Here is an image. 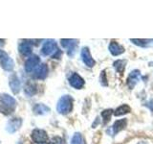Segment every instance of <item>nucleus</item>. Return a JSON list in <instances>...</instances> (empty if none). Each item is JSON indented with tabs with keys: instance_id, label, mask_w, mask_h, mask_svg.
<instances>
[{
	"instance_id": "23",
	"label": "nucleus",
	"mask_w": 153,
	"mask_h": 144,
	"mask_svg": "<svg viewBox=\"0 0 153 144\" xmlns=\"http://www.w3.org/2000/svg\"><path fill=\"white\" fill-rule=\"evenodd\" d=\"M131 41L134 43V44H136V45H139V46H141V47H146L148 45V41L149 40H135V38H132Z\"/></svg>"
},
{
	"instance_id": "12",
	"label": "nucleus",
	"mask_w": 153,
	"mask_h": 144,
	"mask_svg": "<svg viewBox=\"0 0 153 144\" xmlns=\"http://www.w3.org/2000/svg\"><path fill=\"white\" fill-rule=\"evenodd\" d=\"M141 72L140 70H138V69H135V70H133L131 71V73L128 75V78H127V86H128V88L132 89L134 86H136V84L138 83L139 81H140L141 79Z\"/></svg>"
},
{
	"instance_id": "11",
	"label": "nucleus",
	"mask_w": 153,
	"mask_h": 144,
	"mask_svg": "<svg viewBox=\"0 0 153 144\" xmlns=\"http://www.w3.org/2000/svg\"><path fill=\"white\" fill-rule=\"evenodd\" d=\"M69 84L72 88L76 89H80L84 86V80L78 73H73L69 77Z\"/></svg>"
},
{
	"instance_id": "4",
	"label": "nucleus",
	"mask_w": 153,
	"mask_h": 144,
	"mask_svg": "<svg viewBox=\"0 0 153 144\" xmlns=\"http://www.w3.org/2000/svg\"><path fill=\"white\" fill-rule=\"evenodd\" d=\"M0 64H1L2 68L6 71H12L14 67L13 61L8 56L6 52L0 49Z\"/></svg>"
},
{
	"instance_id": "24",
	"label": "nucleus",
	"mask_w": 153,
	"mask_h": 144,
	"mask_svg": "<svg viewBox=\"0 0 153 144\" xmlns=\"http://www.w3.org/2000/svg\"><path fill=\"white\" fill-rule=\"evenodd\" d=\"M49 144H63V140L59 136H55L51 139V141Z\"/></svg>"
},
{
	"instance_id": "14",
	"label": "nucleus",
	"mask_w": 153,
	"mask_h": 144,
	"mask_svg": "<svg viewBox=\"0 0 153 144\" xmlns=\"http://www.w3.org/2000/svg\"><path fill=\"white\" fill-rule=\"evenodd\" d=\"M126 124H127V120L126 118L117 120L111 127V134L114 136V134H117L118 133L123 131V130L126 127Z\"/></svg>"
},
{
	"instance_id": "16",
	"label": "nucleus",
	"mask_w": 153,
	"mask_h": 144,
	"mask_svg": "<svg viewBox=\"0 0 153 144\" xmlns=\"http://www.w3.org/2000/svg\"><path fill=\"white\" fill-rule=\"evenodd\" d=\"M50 108L47 107L44 104H36L33 107V112L36 115H45L47 113H49Z\"/></svg>"
},
{
	"instance_id": "9",
	"label": "nucleus",
	"mask_w": 153,
	"mask_h": 144,
	"mask_svg": "<svg viewBox=\"0 0 153 144\" xmlns=\"http://www.w3.org/2000/svg\"><path fill=\"white\" fill-rule=\"evenodd\" d=\"M80 56H81V60L85 64V65H87L88 67H93L95 65L96 62L92 58V56H91V53L88 47H83L81 49Z\"/></svg>"
},
{
	"instance_id": "26",
	"label": "nucleus",
	"mask_w": 153,
	"mask_h": 144,
	"mask_svg": "<svg viewBox=\"0 0 153 144\" xmlns=\"http://www.w3.org/2000/svg\"><path fill=\"white\" fill-rule=\"evenodd\" d=\"M32 144H49V143H47V142H42V143H35V142H33Z\"/></svg>"
},
{
	"instance_id": "1",
	"label": "nucleus",
	"mask_w": 153,
	"mask_h": 144,
	"mask_svg": "<svg viewBox=\"0 0 153 144\" xmlns=\"http://www.w3.org/2000/svg\"><path fill=\"white\" fill-rule=\"evenodd\" d=\"M16 108V101L9 94L0 95V112L4 115L12 114Z\"/></svg>"
},
{
	"instance_id": "18",
	"label": "nucleus",
	"mask_w": 153,
	"mask_h": 144,
	"mask_svg": "<svg viewBox=\"0 0 153 144\" xmlns=\"http://www.w3.org/2000/svg\"><path fill=\"white\" fill-rule=\"evenodd\" d=\"M19 52L23 56H29L32 53V46L29 42H22L19 45Z\"/></svg>"
},
{
	"instance_id": "27",
	"label": "nucleus",
	"mask_w": 153,
	"mask_h": 144,
	"mask_svg": "<svg viewBox=\"0 0 153 144\" xmlns=\"http://www.w3.org/2000/svg\"><path fill=\"white\" fill-rule=\"evenodd\" d=\"M3 41H4L3 40H0V44H3Z\"/></svg>"
},
{
	"instance_id": "6",
	"label": "nucleus",
	"mask_w": 153,
	"mask_h": 144,
	"mask_svg": "<svg viewBox=\"0 0 153 144\" xmlns=\"http://www.w3.org/2000/svg\"><path fill=\"white\" fill-rule=\"evenodd\" d=\"M40 62V59L39 57L36 56V55H33V56H31L30 58H28L27 61L25 62V70L28 73H30V72H33L35 71V69L38 66Z\"/></svg>"
},
{
	"instance_id": "28",
	"label": "nucleus",
	"mask_w": 153,
	"mask_h": 144,
	"mask_svg": "<svg viewBox=\"0 0 153 144\" xmlns=\"http://www.w3.org/2000/svg\"><path fill=\"white\" fill-rule=\"evenodd\" d=\"M149 65H150V66H153V62H149Z\"/></svg>"
},
{
	"instance_id": "19",
	"label": "nucleus",
	"mask_w": 153,
	"mask_h": 144,
	"mask_svg": "<svg viewBox=\"0 0 153 144\" xmlns=\"http://www.w3.org/2000/svg\"><path fill=\"white\" fill-rule=\"evenodd\" d=\"M126 60H118L116 62H114V64H113L114 68L116 69L118 73H123L124 71V68H126Z\"/></svg>"
},
{
	"instance_id": "8",
	"label": "nucleus",
	"mask_w": 153,
	"mask_h": 144,
	"mask_svg": "<svg viewBox=\"0 0 153 144\" xmlns=\"http://www.w3.org/2000/svg\"><path fill=\"white\" fill-rule=\"evenodd\" d=\"M21 125H22V119L21 118H18V117L12 118V119H10L7 123L6 131L10 134H13L20 129Z\"/></svg>"
},
{
	"instance_id": "25",
	"label": "nucleus",
	"mask_w": 153,
	"mask_h": 144,
	"mask_svg": "<svg viewBox=\"0 0 153 144\" xmlns=\"http://www.w3.org/2000/svg\"><path fill=\"white\" fill-rule=\"evenodd\" d=\"M100 83H102V86H107L108 85L107 79H106V77H105V71L102 72V74H100Z\"/></svg>"
},
{
	"instance_id": "15",
	"label": "nucleus",
	"mask_w": 153,
	"mask_h": 144,
	"mask_svg": "<svg viewBox=\"0 0 153 144\" xmlns=\"http://www.w3.org/2000/svg\"><path fill=\"white\" fill-rule=\"evenodd\" d=\"M109 51L113 56H119L124 52V48L121 44H119L118 42L111 41L109 44Z\"/></svg>"
},
{
	"instance_id": "20",
	"label": "nucleus",
	"mask_w": 153,
	"mask_h": 144,
	"mask_svg": "<svg viewBox=\"0 0 153 144\" xmlns=\"http://www.w3.org/2000/svg\"><path fill=\"white\" fill-rule=\"evenodd\" d=\"M24 91H25V94L27 96L32 97V96H33L36 93V86L35 84H33V83H27Z\"/></svg>"
},
{
	"instance_id": "13",
	"label": "nucleus",
	"mask_w": 153,
	"mask_h": 144,
	"mask_svg": "<svg viewBox=\"0 0 153 144\" xmlns=\"http://www.w3.org/2000/svg\"><path fill=\"white\" fill-rule=\"evenodd\" d=\"M9 85H10V88H11L13 93L16 94L19 92V90H20V86H21V83H20V80H19L18 76L16 74H12L10 76L9 78Z\"/></svg>"
},
{
	"instance_id": "21",
	"label": "nucleus",
	"mask_w": 153,
	"mask_h": 144,
	"mask_svg": "<svg viewBox=\"0 0 153 144\" xmlns=\"http://www.w3.org/2000/svg\"><path fill=\"white\" fill-rule=\"evenodd\" d=\"M113 110H104L103 112H102V116L103 119V124H107L110 121V118H111V115L113 114Z\"/></svg>"
},
{
	"instance_id": "2",
	"label": "nucleus",
	"mask_w": 153,
	"mask_h": 144,
	"mask_svg": "<svg viewBox=\"0 0 153 144\" xmlns=\"http://www.w3.org/2000/svg\"><path fill=\"white\" fill-rule=\"evenodd\" d=\"M73 106H74V99L70 95H64L57 102L56 110L60 114H68L73 110Z\"/></svg>"
},
{
	"instance_id": "17",
	"label": "nucleus",
	"mask_w": 153,
	"mask_h": 144,
	"mask_svg": "<svg viewBox=\"0 0 153 144\" xmlns=\"http://www.w3.org/2000/svg\"><path fill=\"white\" fill-rule=\"evenodd\" d=\"M131 110V108L129 107L128 105L124 104V105H122L120 106L119 108H117L115 110V112H113L115 116H121V115H123V114H126L128 112H130Z\"/></svg>"
},
{
	"instance_id": "5",
	"label": "nucleus",
	"mask_w": 153,
	"mask_h": 144,
	"mask_svg": "<svg viewBox=\"0 0 153 144\" xmlns=\"http://www.w3.org/2000/svg\"><path fill=\"white\" fill-rule=\"evenodd\" d=\"M78 41L79 40H64V38L60 40L61 45L67 50V54L70 57L75 55L76 49V47H78Z\"/></svg>"
},
{
	"instance_id": "3",
	"label": "nucleus",
	"mask_w": 153,
	"mask_h": 144,
	"mask_svg": "<svg viewBox=\"0 0 153 144\" xmlns=\"http://www.w3.org/2000/svg\"><path fill=\"white\" fill-rule=\"evenodd\" d=\"M41 54L43 56H52L53 58H57L59 55L60 56L61 52L57 48V44L54 40H47L42 45Z\"/></svg>"
},
{
	"instance_id": "7",
	"label": "nucleus",
	"mask_w": 153,
	"mask_h": 144,
	"mask_svg": "<svg viewBox=\"0 0 153 144\" xmlns=\"http://www.w3.org/2000/svg\"><path fill=\"white\" fill-rule=\"evenodd\" d=\"M32 139L35 143L46 142L48 140V134L44 130L36 129V130H33L32 133Z\"/></svg>"
},
{
	"instance_id": "22",
	"label": "nucleus",
	"mask_w": 153,
	"mask_h": 144,
	"mask_svg": "<svg viewBox=\"0 0 153 144\" xmlns=\"http://www.w3.org/2000/svg\"><path fill=\"white\" fill-rule=\"evenodd\" d=\"M82 136L79 133H76L71 139V144H82Z\"/></svg>"
},
{
	"instance_id": "10",
	"label": "nucleus",
	"mask_w": 153,
	"mask_h": 144,
	"mask_svg": "<svg viewBox=\"0 0 153 144\" xmlns=\"http://www.w3.org/2000/svg\"><path fill=\"white\" fill-rule=\"evenodd\" d=\"M48 66L46 64H42L40 65H38L36 68L33 71V78H35L36 80H44L47 75H48Z\"/></svg>"
}]
</instances>
